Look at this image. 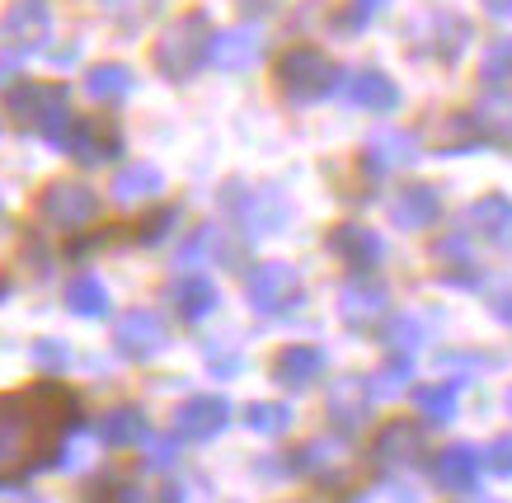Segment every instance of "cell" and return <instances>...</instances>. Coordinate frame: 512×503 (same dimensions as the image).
<instances>
[{
    "instance_id": "37",
    "label": "cell",
    "mask_w": 512,
    "mask_h": 503,
    "mask_svg": "<svg viewBox=\"0 0 512 503\" xmlns=\"http://www.w3.org/2000/svg\"><path fill=\"white\" fill-rule=\"evenodd\" d=\"M404 377H409V362H390L386 372L376 377V395H390V391H400Z\"/></svg>"
},
{
    "instance_id": "10",
    "label": "cell",
    "mask_w": 512,
    "mask_h": 503,
    "mask_svg": "<svg viewBox=\"0 0 512 503\" xmlns=\"http://www.w3.org/2000/svg\"><path fill=\"white\" fill-rule=\"evenodd\" d=\"M226 419H231V405H226L221 395H193V400H184L179 414H174V433L202 442V438H212V433H221Z\"/></svg>"
},
{
    "instance_id": "16",
    "label": "cell",
    "mask_w": 512,
    "mask_h": 503,
    "mask_svg": "<svg viewBox=\"0 0 512 503\" xmlns=\"http://www.w3.org/2000/svg\"><path fill=\"white\" fill-rule=\"evenodd\" d=\"M235 207H240V221H245L254 236H273L282 221H287V212H292L278 189H254V193H245Z\"/></svg>"
},
{
    "instance_id": "36",
    "label": "cell",
    "mask_w": 512,
    "mask_h": 503,
    "mask_svg": "<svg viewBox=\"0 0 512 503\" xmlns=\"http://www.w3.org/2000/svg\"><path fill=\"white\" fill-rule=\"evenodd\" d=\"M484 466L498 475H512V438H498L494 447H489V456H484Z\"/></svg>"
},
{
    "instance_id": "14",
    "label": "cell",
    "mask_w": 512,
    "mask_h": 503,
    "mask_svg": "<svg viewBox=\"0 0 512 503\" xmlns=\"http://www.w3.org/2000/svg\"><path fill=\"white\" fill-rule=\"evenodd\" d=\"M0 29H5V38H10L19 52L38 48L47 38V0H15Z\"/></svg>"
},
{
    "instance_id": "43",
    "label": "cell",
    "mask_w": 512,
    "mask_h": 503,
    "mask_svg": "<svg viewBox=\"0 0 512 503\" xmlns=\"http://www.w3.org/2000/svg\"><path fill=\"white\" fill-rule=\"evenodd\" d=\"M156 503H184V494H179V489H160Z\"/></svg>"
},
{
    "instance_id": "8",
    "label": "cell",
    "mask_w": 512,
    "mask_h": 503,
    "mask_svg": "<svg viewBox=\"0 0 512 503\" xmlns=\"http://www.w3.org/2000/svg\"><path fill=\"white\" fill-rule=\"evenodd\" d=\"M165 320H160L156 311H127L118 325H113V344H118V353H127V358H151V353H160L165 348Z\"/></svg>"
},
{
    "instance_id": "1",
    "label": "cell",
    "mask_w": 512,
    "mask_h": 503,
    "mask_svg": "<svg viewBox=\"0 0 512 503\" xmlns=\"http://www.w3.org/2000/svg\"><path fill=\"white\" fill-rule=\"evenodd\" d=\"M76 414V395L62 381H38L0 395V485H15L29 471L47 466L62 438L80 424Z\"/></svg>"
},
{
    "instance_id": "42",
    "label": "cell",
    "mask_w": 512,
    "mask_h": 503,
    "mask_svg": "<svg viewBox=\"0 0 512 503\" xmlns=\"http://www.w3.org/2000/svg\"><path fill=\"white\" fill-rule=\"evenodd\" d=\"M498 315H503V320L512 325V292H508V297H498Z\"/></svg>"
},
{
    "instance_id": "11",
    "label": "cell",
    "mask_w": 512,
    "mask_h": 503,
    "mask_svg": "<svg viewBox=\"0 0 512 503\" xmlns=\"http://www.w3.org/2000/svg\"><path fill=\"white\" fill-rule=\"evenodd\" d=\"M414 33H419L423 52H433V57H442V62H456V57L466 52V43H470V24L461 15H447V10L428 15Z\"/></svg>"
},
{
    "instance_id": "33",
    "label": "cell",
    "mask_w": 512,
    "mask_h": 503,
    "mask_svg": "<svg viewBox=\"0 0 512 503\" xmlns=\"http://www.w3.org/2000/svg\"><path fill=\"white\" fill-rule=\"evenodd\" d=\"M381 10H386V0H348V10L339 15V29H367Z\"/></svg>"
},
{
    "instance_id": "28",
    "label": "cell",
    "mask_w": 512,
    "mask_h": 503,
    "mask_svg": "<svg viewBox=\"0 0 512 503\" xmlns=\"http://www.w3.org/2000/svg\"><path fill=\"white\" fill-rule=\"evenodd\" d=\"M367 400H372V391H367L362 381H339V386H334V395H329V414H334L343 428H353V424H362Z\"/></svg>"
},
{
    "instance_id": "29",
    "label": "cell",
    "mask_w": 512,
    "mask_h": 503,
    "mask_svg": "<svg viewBox=\"0 0 512 503\" xmlns=\"http://www.w3.org/2000/svg\"><path fill=\"white\" fill-rule=\"evenodd\" d=\"M66 306L76 315H104L109 311V292H104V283L94 273H80V278L66 283Z\"/></svg>"
},
{
    "instance_id": "34",
    "label": "cell",
    "mask_w": 512,
    "mask_h": 503,
    "mask_svg": "<svg viewBox=\"0 0 512 503\" xmlns=\"http://www.w3.org/2000/svg\"><path fill=\"white\" fill-rule=\"evenodd\" d=\"M484 80H489V85H508L512 80V38L498 43V48L484 57Z\"/></svg>"
},
{
    "instance_id": "31",
    "label": "cell",
    "mask_w": 512,
    "mask_h": 503,
    "mask_svg": "<svg viewBox=\"0 0 512 503\" xmlns=\"http://www.w3.org/2000/svg\"><path fill=\"white\" fill-rule=\"evenodd\" d=\"M287 419H292L287 405H249V428H254V433H282Z\"/></svg>"
},
{
    "instance_id": "6",
    "label": "cell",
    "mask_w": 512,
    "mask_h": 503,
    "mask_svg": "<svg viewBox=\"0 0 512 503\" xmlns=\"http://www.w3.org/2000/svg\"><path fill=\"white\" fill-rule=\"evenodd\" d=\"M38 212H43V221H52L57 231H80V226L94 221V212H99V193L85 189V184H71V179H57V184H47V193L38 198Z\"/></svg>"
},
{
    "instance_id": "20",
    "label": "cell",
    "mask_w": 512,
    "mask_h": 503,
    "mask_svg": "<svg viewBox=\"0 0 512 503\" xmlns=\"http://www.w3.org/2000/svg\"><path fill=\"white\" fill-rule=\"evenodd\" d=\"M419 452H423V433H419V424H409V419L386 424L381 438H376V456H381L386 466H404V461H414Z\"/></svg>"
},
{
    "instance_id": "9",
    "label": "cell",
    "mask_w": 512,
    "mask_h": 503,
    "mask_svg": "<svg viewBox=\"0 0 512 503\" xmlns=\"http://www.w3.org/2000/svg\"><path fill=\"white\" fill-rule=\"evenodd\" d=\"M339 95L353 104V109L367 113H395L400 109V90L386 71H353V76L339 80Z\"/></svg>"
},
{
    "instance_id": "17",
    "label": "cell",
    "mask_w": 512,
    "mask_h": 503,
    "mask_svg": "<svg viewBox=\"0 0 512 503\" xmlns=\"http://www.w3.org/2000/svg\"><path fill=\"white\" fill-rule=\"evenodd\" d=\"M329 250L339 254L348 268H372L381 259V236L367 226H334L329 231Z\"/></svg>"
},
{
    "instance_id": "7",
    "label": "cell",
    "mask_w": 512,
    "mask_h": 503,
    "mask_svg": "<svg viewBox=\"0 0 512 503\" xmlns=\"http://www.w3.org/2000/svg\"><path fill=\"white\" fill-rule=\"evenodd\" d=\"M245 292H249V301H254V311L278 315L301 301V278H296V268H287V264H259V268H249Z\"/></svg>"
},
{
    "instance_id": "24",
    "label": "cell",
    "mask_w": 512,
    "mask_h": 503,
    "mask_svg": "<svg viewBox=\"0 0 512 503\" xmlns=\"http://www.w3.org/2000/svg\"><path fill=\"white\" fill-rule=\"evenodd\" d=\"M419 160V142L409 132H381L367 142V170L381 174V170H395V165H409Z\"/></svg>"
},
{
    "instance_id": "4",
    "label": "cell",
    "mask_w": 512,
    "mask_h": 503,
    "mask_svg": "<svg viewBox=\"0 0 512 503\" xmlns=\"http://www.w3.org/2000/svg\"><path fill=\"white\" fill-rule=\"evenodd\" d=\"M339 66L329 62L320 48H287L278 57V90L287 104H320L339 85Z\"/></svg>"
},
{
    "instance_id": "41",
    "label": "cell",
    "mask_w": 512,
    "mask_h": 503,
    "mask_svg": "<svg viewBox=\"0 0 512 503\" xmlns=\"http://www.w3.org/2000/svg\"><path fill=\"white\" fill-rule=\"evenodd\" d=\"M484 10H489V15L494 19H512V0H480Z\"/></svg>"
},
{
    "instance_id": "13",
    "label": "cell",
    "mask_w": 512,
    "mask_h": 503,
    "mask_svg": "<svg viewBox=\"0 0 512 503\" xmlns=\"http://www.w3.org/2000/svg\"><path fill=\"white\" fill-rule=\"evenodd\" d=\"M437 212H442V198H437L433 184H414V189H404L395 203H390V221L400 226V231H423V226H433Z\"/></svg>"
},
{
    "instance_id": "5",
    "label": "cell",
    "mask_w": 512,
    "mask_h": 503,
    "mask_svg": "<svg viewBox=\"0 0 512 503\" xmlns=\"http://www.w3.org/2000/svg\"><path fill=\"white\" fill-rule=\"evenodd\" d=\"M62 146L80 165H109V160L123 156V132L113 118H71V132H66Z\"/></svg>"
},
{
    "instance_id": "19",
    "label": "cell",
    "mask_w": 512,
    "mask_h": 503,
    "mask_svg": "<svg viewBox=\"0 0 512 503\" xmlns=\"http://www.w3.org/2000/svg\"><path fill=\"white\" fill-rule=\"evenodd\" d=\"M170 301L184 320H202V315L217 306V287L207 283L202 273H179V278L170 283Z\"/></svg>"
},
{
    "instance_id": "45",
    "label": "cell",
    "mask_w": 512,
    "mask_h": 503,
    "mask_svg": "<svg viewBox=\"0 0 512 503\" xmlns=\"http://www.w3.org/2000/svg\"><path fill=\"white\" fill-rule=\"evenodd\" d=\"M508 405H512V395H508Z\"/></svg>"
},
{
    "instance_id": "27",
    "label": "cell",
    "mask_w": 512,
    "mask_h": 503,
    "mask_svg": "<svg viewBox=\"0 0 512 503\" xmlns=\"http://www.w3.org/2000/svg\"><path fill=\"white\" fill-rule=\"evenodd\" d=\"M475 475H480V456L470 452V447H451V452L437 456V480L447 489H470Z\"/></svg>"
},
{
    "instance_id": "30",
    "label": "cell",
    "mask_w": 512,
    "mask_h": 503,
    "mask_svg": "<svg viewBox=\"0 0 512 503\" xmlns=\"http://www.w3.org/2000/svg\"><path fill=\"white\" fill-rule=\"evenodd\" d=\"M414 400H419L428 424H447L451 414H456V386H447V381H442V386H423Z\"/></svg>"
},
{
    "instance_id": "2",
    "label": "cell",
    "mask_w": 512,
    "mask_h": 503,
    "mask_svg": "<svg viewBox=\"0 0 512 503\" xmlns=\"http://www.w3.org/2000/svg\"><path fill=\"white\" fill-rule=\"evenodd\" d=\"M212 24L202 10L179 15L174 24H165V33L156 38V71L165 80H188L198 76L202 62H212Z\"/></svg>"
},
{
    "instance_id": "38",
    "label": "cell",
    "mask_w": 512,
    "mask_h": 503,
    "mask_svg": "<svg viewBox=\"0 0 512 503\" xmlns=\"http://www.w3.org/2000/svg\"><path fill=\"white\" fill-rule=\"evenodd\" d=\"M174 221H179V212H174V207H165V212H160L156 221H146V226H141V240H146V245H156V240L165 236V231H170Z\"/></svg>"
},
{
    "instance_id": "39",
    "label": "cell",
    "mask_w": 512,
    "mask_h": 503,
    "mask_svg": "<svg viewBox=\"0 0 512 503\" xmlns=\"http://www.w3.org/2000/svg\"><path fill=\"white\" fill-rule=\"evenodd\" d=\"M146 461H151L156 471L174 466V438H156V442H151V447H146Z\"/></svg>"
},
{
    "instance_id": "35",
    "label": "cell",
    "mask_w": 512,
    "mask_h": 503,
    "mask_svg": "<svg viewBox=\"0 0 512 503\" xmlns=\"http://www.w3.org/2000/svg\"><path fill=\"white\" fill-rule=\"evenodd\" d=\"M33 362H38V367H47V372H62L66 362H71V353H66L57 339H43V344H33Z\"/></svg>"
},
{
    "instance_id": "44",
    "label": "cell",
    "mask_w": 512,
    "mask_h": 503,
    "mask_svg": "<svg viewBox=\"0 0 512 503\" xmlns=\"http://www.w3.org/2000/svg\"><path fill=\"white\" fill-rule=\"evenodd\" d=\"M24 503H38V499H24Z\"/></svg>"
},
{
    "instance_id": "40",
    "label": "cell",
    "mask_w": 512,
    "mask_h": 503,
    "mask_svg": "<svg viewBox=\"0 0 512 503\" xmlns=\"http://www.w3.org/2000/svg\"><path fill=\"white\" fill-rule=\"evenodd\" d=\"M19 62H24V52H19V48H10V52H5V57H0V85L10 80V71H15Z\"/></svg>"
},
{
    "instance_id": "25",
    "label": "cell",
    "mask_w": 512,
    "mask_h": 503,
    "mask_svg": "<svg viewBox=\"0 0 512 503\" xmlns=\"http://www.w3.org/2000/svg\"><path fill=\"white\" fill-rule=\"evenodd\" d=\"M296 466L315 480H334V475L348 466V452H343V442H329V438H315L306 442L301 452H296Z\"/></svg>"
},
{
    "instance_id": "21",
    "label": "cell",
    "mask_w": 512,
    "mask_h": 503,
    "mask_svg": "<svg viewBox=\"0 0 512 503\" xmlns=\"http://www.w3.org/2000/svg\"><path fill=\"white\" fill-rule=\"evenodd\" d=\"M470 226H475L480 236L498 240V245H512V198H503V193L480 198V203L470 207Z\"/></svg>"
},
{
    "instance_id": "22",
    "label": "cell",
    "mask_w": 512,
    "mask_h": 503,
    "mask_svg": "<svg viewBox=\"0 0 512 503\" xmlns=\"http://www.w3.org/2000/svg\"><path fill=\"white\" fill-rule=\"evenodd\" d=\"M156 193H165V174H160L156 165H146V160H141V165H127V170L113 179V198H118V203H127V207H132V203H151Z\"/></svg>"
},
{
    "instance_id": "26",
    "label": "cell",
    "mask_w": 512,
    "mask_h": 503,
    "mask_svg": "<svg viewBox=\"0 0 512 503\" xmlns=\"http://www.w3.org/2000/svg\"><path fill=\"white\" fill-rule=\"evenodd\" d=\"M99 438L109 442V447H132V442L146 438V414L137 405H118L104 414V424H99Z\"/></svg>"
},
{
    "instance_id": "15",
    "label": "cell",
    "mask_w": 512,
    "mask_h": 503,
    "mask_svg": "<svg viewBox=\"0 0 512 503\" xmlns=\"http://www.w3.org/2000/svg\"><path fill=\"white\" fill-rule=\"evenodd\" d=\"M320 372H325V353H320L315 344H292V348H282L278 358H273V381L292 386V391L311 386Z\"/></svg>"
},
{
    "instance_id": "3",
    "label": "cell",
    "mask_w": 512,
    "mask_h": 503,
    "mask_svg": "<svg viewBox=\"0 0 512 503\" xmlns=\"http://www.w3.org/2000/svg\"><path fill=\"white\" fill-rule=\"evenodd\" d=\"M5 109L15 113L24 127H38L52 146L66 142V132H71V95H66V85H43V80H19L15 90L5 95Z\"/></svg>"
},
{
    "instance_id": "32",
    "label": "cell",
    "mask_w": 512,
    "mask_h": 503,
    "mask_svg": "<svg viewBox=\"0 0 512 503\" xmlns=\"http://www.w3.org/2000/svg\"><path fill=\"white\" fill-rule=\"evenodd\" d=\"M99 5H104L118 24H141L146 15H156L160 0H99Z\"/></svg>"
},
{
    "instance_id": "18",
    "label": "cell",
    "mask_w": 512,
    "mask_h": 503,
    "mask_svg": "<svg viewBox=\"0 0 512 503\" xmlns=\"http://www.w3.org/2000/svg\"><path fill=\"white\" fill-rule=\"evenodd\" d=\"M343 320L348 325H372L376 315H386V287L372 283V278H353L343 287Z\"/></svg>"
},
{
    "instance_id": "12",
    "label": "cell",
    "mask_w": 512,
    "mask_h": 503,
    "mask_svg": "<svg viewBox=\"0 0 512 503\" xmlns=\"http://www.w3.org/2000/svg\"><path fill=\"white\" fill-rule=\"evenodd\" d=\"M259 57H264V33L254 29V24H235V29L212 38V62L221 71H249Z\"/></svg>"
},
{
    "instance_id": "23",
    "label": "cell",
    "mask_w": 512,
    "mask_h": 503,
    "mask_svg": "<svg viewBox=\"0 0 512 503\" xmlns=\"http://www.w3.org/2000/svg\"><path fill=\"white\" fill-rule=\"evenodd\" d=\"M85 95L99 99V104H118V99L132 95V66L123 62H99L85 71Z\"/></svg>"
}]
</instances>
